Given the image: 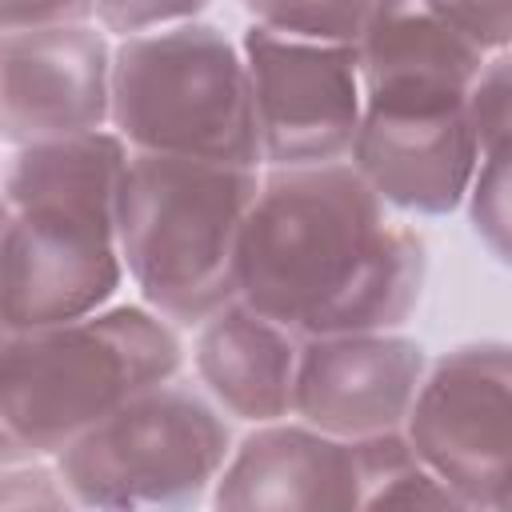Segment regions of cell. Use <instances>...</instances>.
Segmentation results:
<instances>
[{"label": "cell", "mask_w": 512, "mask_h": 512, "mask_svg": "<svg viewBox=\"0 0 512 512\" xmlns=\"http://www.w3.org/2000/svg\"><path fill=\"white\" fill-rule=\"evenodd\" d=\"M428 284L424 236L396 220L352 160L264 168L236 296L300 336L404 328Z\"/></svg>", "instance_id": "6da1fadb"}, {"label": "cell", "mask_w": 512, "mask_h": 512, "mask_svg": "<svg viewBox=\"0 0 512 512\" xmlns=\"http://www.w3.org/2000/svg\"><path fill=\"white\" fill-rule=\"evenodd\" d=\"M132 148L84 132L8 148L0 224V332L88 316L128 280L116 192Z\"/></svg>", "instance_id": "7a4b0ae2"}, {"label": "cell", "mask_w": 512, "mask_h": 512, "mask_svg": "<svg viewBox=\"0 0 512 512\" xmlns=\"http://www.w3.org/2000/svg\"><path fill=\"white\" fill-rule=\"evenodd\" d=\"M180 368V328L148 304H104L0 332V464L56 460L80 432Z\"/></svg>", "instance_id": "3957f363"}, {"label": "cell", "mask_w": 512, "mask_h": 512, "mask_svg": "<svg viewBox=\"0 0 512 512\" xmlns=\"http://www.w3.org/2000/svg\"><path fill=\"white\" fill-rule=\"evenodd\" d=\"M264 168L132 152L116 192L120 256L140 304L200 328L236 300V260Z\"/></svg>", "instance_id": "277c9868"}, {"label": "cell", "mask_w": 512, "mask_h": 512, "mask_svg": "<svg viewBox=\"0 0 512 512\" xmlns=\"http://www.w3.org/2000/svg\"><path fill=\"white\" fill-rule=\"evenodd\" d=\"M112 132L132 152L264 168L240 40L200 16L120 36L112 60Z\"/></svg>", "instance_id": "5b68a950"}, {"label": "cell", "mask_w": 512, "mask_h": 512, "mask_svg": "<svg viewBox=\"0 0 512 512\" xmlns=\"http://www.w3.org/2000/svg\"><path fill=\"white\" fill-rule=\"evenodd\" d=\"M224 408L180 380L156 384L80 432L56 468L80 508H192L232 456Z\"/></svg>", "instance_id": "8992f818"}, {"label": "cell", "mask_w": 512, "mask_h": 512, "mask_svg": "<svg viewBox=\"0 0 512 512\" xmlns=\"http://www.w3.org/2000/svg\"><path fill=\"white\" fill-rule=\"evenodd\" d=\"M404 436L416 456L464 500H512V340H468L428 364Z\"/></svg>", "instance_id": "52a82bcc"}, {"label": "cell", "mask_w": 512, "mask_h": 512, "mask_svg": "<svg viewBox=\"0 0 512 512\" xmlns=\"http://www.w3.org/2000/svg\"><path fill=\"white\" fill-rule=\"evenodd\" d=\"M240 48L248 60L264 168L348 160L364 120L356 44L304 40L248 24Z\"/></svg>", "instance_id": "ba28073f"}, {"label": "cell", "mask_w": 512, "mask_h": 512, "mask_svg": "<svg viewBox=\"0 0 512 512\" xmlns=\"http://www.w3.org/2000/svg\"><path fill=\"white\" fill-rule=\"evenodd\" d=\"M116 40L100 20L0 32L4 144H36L112 128Z\"/></svg>", "instance_id": "9c48e42d"}, {"label": "cell", "mask_w": 512, "mask_h": 512, "mask_svg": "<svg viewBox=\"0 0 512 512\" xmlns=\"http://www.w3.org/2000/svg\"><path fill=\"white\" fill-rule=\"evenodd\" d=\"M424 372V344L400 328L304 336L292 416L340 440L400 432Z\"/></svg>", "instance_id": "30bf717a"}, {"label": "cell", "mask_w": 512, "mask_h": 512, "mask_svg": "<svg viewBox=\"0 0 512 512\" xmlns=\"http://www.w3.org/2000/svg\"><path fill=\"white\" fill-rule=\"evenodd\" d=\"M208 500L228 512L364 508V448L360 440H340L300 416L252 424V432L232 448Z\"/></svg>", "instance_id": "8fae6325"}, {"label": "cell", "mask_w": 512, "mask_h": 512, "mask_svg": "<svg viewBox=\"0 0 512 512\" xmlns=\"http://www.w3.org/2000/svg\"><path fill=\"white\" fill-rule=\"evenodd\" d=\"M364 108L372 112H456L488 52L452 28L428 0H376L356 44Z\"/></svg>", "instance_id": "7c38bea8"}, {"label": "cell", "mask_w": 512, "mask_h": 512, "mask_svg": "<svg viewBox=\"0 0 512 512\" xmlns=\"http://www.w3.org/2000/svg\"><path fill=\"white\" fill-rule=\"evenodd\" d=\"M348 160L392 212L440 220L464 208L480 168V140L468 108L432 116L364 108Z\"/></svg>", "instance_id": "4fadbf2b"}, {"label": "cell", "mask_w": 512, "mask_h": 512, "mask_svg": "<svg viewBox=\"0 0 512 512\" xmlns=\"http://www.w3.org/2000/svg\"><path fill=\"white\" fill-rule=\"evenodd\" d=\"M300 352V332L236 296L196 328L192 368L224 416L240 424H272L296 412Z\"/></svg>", "instance_id": "5bb4252c"}, {"label": "cell", "mask_w": 512, "mask_h": 512, "mask_svg": "<svg viewBox=\"0 0 512 512\" xmlns=\"http://www.w3.org/2000/svg\"><path fill=\"white\" fill-rule=\"evenodd\" d=\"M240 8L252 16V24L284 36L360 44L376 0H240Z\"/></svg>", "instance_id": "9a60e30c"}, {"label": "cell", "mask_w": 512, "mask_h": 512, "mask_svg": "<svg viewBox=\"0 0 512 512\" xmlns=\"http://www.w3.org/2000/svg\"><path fill=\"white\" fill-rule=\"evenodd\" d=\"M464 208L472 236L500 268L512 272V144H496L480 152V168Z\"/></svg>", "instance_id": "2e32d148"}, {"label": "cell", "mask_w": 512, "mask_h": 512, "mask_svg": "<svg viewBox=\"0 0 512 512\" xmlns=\"http://www.w3.org/2000/svg\"><path fill=\"white\" fill-rule=\"evenodd\" d=\"M468 120L476 128L480 152L512 144V44L488 52L480 64V76L468 92Z\"/></svg>", "instance_id": "e0dca14e"}, {"label": "cell", "mask_w": 512, "mask_h": 512, "mask_svg": "<svg viewBox=\"0 0 512 512\" xmlns=\"http://www.w3.org/2000/svg\"><path fill=\"white\" fill-rule=\"evenodd\" d=\"M0 508L4 512H64L80 504L68 492L56 460H16V464H0Z\"/></svg>", "instance_id": "ac0fdd59"}, {"label": "cell", "mask_w": 512, "mask_h": 512, "mask_svg": "<svg viewBox=\"0 0 512 512\" xmlns=\"http://www.w3.org/2000/svg\"><path fill=\"white\" fill-rule=\"evenodd\" d=\"M368 508H456L464 512V500L420 456H412L376 484V492L368 496Z\"/></svg>", "instance_id": "d6986e66"}, {"label": "cell", "mask_w": 512, "mask_h": 512, "mask_svg": "<svg viewBox=\"0 0 512 512\" xmlns=\"http://www.w3.org/2000/svg\"><path fill=\"white\" fill-rule=\"evenodd\" d=\"M212 0H96V20L120 40L148 28H168L196 20Z\"/></svg>", "instance_id": "ffe728a7"}, {"label": "cell", "mask_w": 512, "mask_h": 512, "mask_svg": "<svg viewBox=\"0 0 512 512\" xmlns=\"http://www.w3.org/2000/svg\"><path fill=\"white\" fill-rule=\"evenodd\" d=\"M452 28L472 36L484 52L512 44V0H428Z\"/></svg>", "instance_id": "44dd1931"}, {"label": "cell", "mask_w": 512, "mask_h": 512, "mask_svg": "<svg viewBox=\"0 0 512 512\" xmlns=\"http://www.w3.org/2000/svg\"><path fill=\"white\" fill-rule=\"evenodd\" d=\"M96 20V0H0V28H60Z\"/></svg>", "instance_id": "7402d4cb"}, {"label": "cell", "mask_w": 512, "mask_h": 512, "mask_svg": "<svg viewBox=\"0 0 512 512\" xmlns=\"http://www.w3.org/2000/svg\"><path fill=\"white\" fill-rule=\"evenodd\" d=\"M508 508H512V500H508Z\"/></svg>", "instance_id": "603a6c76"}]
</instances>
